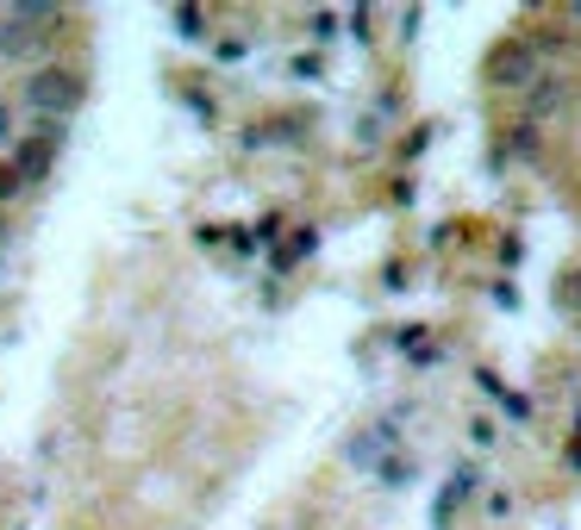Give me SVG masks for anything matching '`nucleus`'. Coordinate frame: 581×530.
Returning <instances> with one entry per match:
<instances>
[{
    "label": "nucleus",
    "mask_w": 581,
    "mask_h": 530,
    "mask_svg": "<svg viewBox=\"0 0 581 530\" xmlns=\"http://www.w3.org/2000/svg\"><path fill=\"white\" fill-rule=\"evenodd\" d=\"M562 107H569V81L562 76H538L525 88V119H531V125H538V119H557Z\"/></svg>",
    "instance_id": "nucleus-4"
},
{
    "label": "nucleus",
    "mask_w": 581,
    "mask_h": 530,
    "mask_svg": "<svg viewBox=\"0 0 581 530\" xmlns=\"http://www.w3.org/2000/svg\"><path fill=\"white\" fill-rule=\"evenodd\" d=\"M513 151H519V156H531V163H538L544 137H538V125H531V119H519V125H513Z\"/></svg>",
    "instance_id": "nucleus-5"
},
{
    "label": "nucleus",
    "mask_w": 581,
    "mask_h": 530,
    "mask_svg": "<svg viewBox=\"0 0 581 530\" xmlns=\"http://www.w3.org/2000/svg\"><path fill=\"white\" fill-rule=\"evenodd\" d=\"M13 194H20V169H13V163H0V200H13Z\"/></svg>",
    "instance_id": "nucleus-7"
},
{
    "label": "nucleus",
    "mask_w": 581,
    "mask_h": 530,
    "mask_svg": "<svg viewBox=\"0 0 581 530\" xmlns=\"http://www.w3.org/2000/svg\"><path fill=\"white\" fill-rule=\"evenodd\" d=\"M531 51H569V38L562 32H544V38H531Z\"/></svg>",
    "instance_id": "nucleus-8"
},
{
    "label": "nucleus",
    "mask_w": 581,
    "mask_h": 530,
    "mask_svg": "<svg viewBox=\"0 0 581 530\" xmlns=\"http://www.w3.org/2000/svg\"><path fill=\"white\" fill-rule=\"evenodd\" d=\"M575 25H581V0H575Z\"/></svg>",
    "instance_id": "nucleus-10"
},
{
    "label": "nucleus",
    "mask_w": 581,
    "mask_h": 530,
    "mask_svg": "<svg viewBox=\"0 0 581 530\" xmlns=\"http://www.w3.org/2000/svg\"><path fill=\"white\" fill-rule=\"evenodd\" d=\"M25 107L44 119H69L81 107V81L69 76V69H32V81H25Z\"/></svg>",
    "instance_id": "nucleus-2"
},
{
    "label": "nucleus",
    "mask_w": 581,
    "mask_h": 530,
    "mask_svg": "<svg viewBox=\"0 0 581 530\" xmlns=\"http://www.w3.org/2000/svg\"><path fill=\"white\" fill-rule=\"evenodd\" d=\"M7 25H13V32H25L32 44H44V38H57L63 7H51V0H25V7H13V13H7Z\"/></svg>",
    "instance_id": "nucleus-3"
},
{
    "label": "nucleus",
    "mask_w": 581,
    "mask_h": 530,
    "mask_svg": "<svg viewBox=\"0 0 581 530\" xmlns=\"http://www.w3.org/2000/svg\"><path fill=\"white\" fill-rule=\"evenodd\" d=\"M482 81L487 88H506V95H513V88H531V81H538V51H531V38H501L494 44V51H487L482 57Z\"/></svg>",
    "instance_id": "nucleus-1"
},
{
    "label": "nucleus",
    "mask_w": 581,
    "mask_h": 530,
    "mask_svg": "<svg viewBox=\"0 0 581 530\" xmlns=\"http://www.w3.org/2000/svg\"><path fill=\"white\" fill-rule=\"evenodd\" d=\"M175 32L182 38H207V13L200 7H175Z\"/></svg>",
    "instance_id": "nucleus-6"
},
{
    "label": "nucleus",
    "mask_w": 581,
    "mask_h": 530,
    "mask_svg": "<svg viewBox=\"0 0 581 530\" xmlns=\"http://www.w3.org/2000/svg\"><path fill=\"white\" fill-rule=\"evenodd\" d=\"M581 300V275H569V281H562V306H575Z\"/></svg>",
    "instance_id": "nucleus-9"
}]
</instances>
